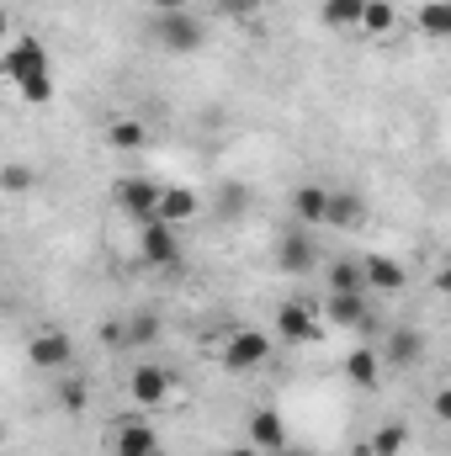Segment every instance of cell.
Returning a JSON list of instances; mask_svg holds the SVG:
<instances>
[{
    "label": "cell",
    "instance_id": "6da1fadb",
    "mask_svg": "<svg viewBox=\"0 0 451 456\" xmlns=\"http://www.w3.org/2000/svg\"><path fill=\"white\" fill-rule=\"evenodd\" d=\"M0 69H5V80L21 91V102H32V107H48V102H53V59H48V48H43L37 37H21V43L0 59Z\"/></svg>",
    "mask_w": 451,
    "mask_h": 456
},
{
    "label": "cell",
    "instance_id": "7a4b0ae2",
    "mask_svg": "<svg viewBox=\"0 0 451 456\" xmlns=\"http://www.w3.org/2000/svg\"><path fill=\"white\" fill-rule=\"evenodd\" d=\"M149 37H154V48H165L170 59H181V53H197L208 43V27L192 11H160L149 21Z\"/></svg>",
    "mask_w": 451,
    "mask_h": 456
},
{
    "label": "cell",
    "instance_id": "3957f363",
    "mask_svg": "<svg viewBox=\"0 0 451 456\" xmlns=\"http://www.w3.org/2000/svg\"><path fill=\"white\" fill-rule=\"evenodd\" d=\"M324 330H330V324H324L319 308L303 303V297H292V303L276 308V335H282V345H319Z\"/></svg>",
    "mask_w": 451,
    "mask_h": 456
},
{
    "label": "cell",
    "instance_id": "277c9868",
    "mask_svg": "<svg viewBox=\"0 0 451 456\" xmlns=\"http://www.w3.org/2000/svg\"><path fill=\"white\" fill-rule=\"evenodd\" d=\"M276 271H287V276H308V271H319V239H314V228H282V239H276Z\"/></svg>",
    "mask_w": 451,
    "mask_h": 456
},
{
    "label": "cell",
    "instance_id": "5b68a950",
    "mask_svg": "<svg viewBox=\"0 0 451 456\" xmlns=\"http://www.w3.org/2000/svg\"><path fill=\"white\" fill-rule=\"evenodd\" d=\"M271 350H276V340L266 330H234L224 340V366L228 371H260L271 361Z\"/></svg>",
    "mask_w": 451,
    "mask_h": 456
},
{
    "label": "cell",
    "instance_id": "8992f818",
    "mask_svg": "<svg viewBox=\"0 0 451 456\" xmlns=\"http://www.w3.org/2000/svg\"><path fill=\"white\" fill-rule=\"evenodd\" d=\"M112 202L122 208V218L149 224L154 218V202H160V181L154 175H122V181H112Z\"/></svg>",
    "mask_w": 451,
    "mask_h": 456
},
{
    "label": "cell",
    "instance_id": "52a82bcc",
    "mask_svg": "<svg viewBox=\"0 0 451 456\" xmlns=\"http://www.w3.org/2000/svg\"><path fill=\"white\" fill-rule=\"evenodd\" d=\"M138 255H144L154 271H176V265H181V233L149 218V224H138Z\"/></svg>",
    "mask_w": 451,
    "mask_h": 456
},
{
    "label": "cell",
    "instance_id": "ba28073f",
    "mask_svg": "<svg viewBox=\"0 0 451 456\" xmlns=\"http://www.w3.org/2000/svg\"><path fill=\"white\" fill-rule=\"evenodd\" d=\"M202 213V197L192 186H176V181H160V202H154V224L165 228H186Z\"/></svg>",
    "mask_w": 451,
    "mask_h": 456
},
{
    "label": "cell",
    "instance_id": "9c48e42d",
    "mask_svg": "<svg viewBox=\"0 0 451 456\" xmlns=\"http://www.w3.org/2000/svg\"><path fill=\"white\" fill-rule=\"evenodd\" d=\"M170 371L165 366H154V361H138L133 366V377H127V398L138 403V409H160V403H170Z\"/></svg>",
    "mask_w": 451,
    "mask_h": 456
},
{
    "label": "cell",
    "instance_id": "30bf717a",
    "mask_svg": "<svg viewBox=\"0 0 451 456\" xmlns=\"http://www.w3.org/2000/svg\"><path fill=\"white\" fill-rule=\"evenodd\" d=\"M319 319L335 324V330H366L372 324V303H366V292H330Z\"/></svg>",
    "mask_w": 451,
    "mask_h": 456
},
{
    "label": "cell",
    "instance_id": "8fae6325",
    "mask_svg": "<svg viewBox=\"0 0 451 456\" xmlns=\"http://www.w3.org/2000/svg\"><path fill=\"white\" fill-rule=\"evenodd\" d=\"M70 355H75V345H70L64 330H37L27 340V366H37V371H64Z\"/></svg>",
    "mask_w": 451,
    "mask_h": 456
},
{
    "label": "cell",
    "instance_id": "7c38bea8",
    "mask_svg": "<svg viewBox=\"0 0 451 456\" xmlns=\"http://www.w3.org/2000/svg\"><path fill=\"white\" fill-rule=\"evenodd\" d=\"M244 446H255L260 456L282 452V446H287V419H282V409H255L250 425H244Z\"/></svg>",
    "mask_w": 451,
    "mask_h": 456
},
{
    "label": "cell",
    "instance_id": "4fadbf2b",
    "mask_svg": "<svg viewBox=\"0 0 451 456\" xmlns=\"http://www.w3.org/2000/svg\"><path fill=\"white\" fill-rule=\"evenodd\" d=\"M361 281H366V292H404L409 287V265L393 260V255H366L361 260Z\"/></svg>",
    "mask_w": 451,
    "mask_h": 456
},
{
    "label": "cell",
    "instance_id": "5bb4252c",
    "mask_svg": "<svg viewBox=\"0 0 451 456\" xmlns=\"http://www.w3.org/2000/svg\"><path fill=\"white\" fill-rule=\"evenodd\" d=\"M377 361H388V366H420L425 361V330H409V324H398L388 345L377 350Z\"/></svg>",
    "mask_w": 451,
    "mask_h": 456
},
{
    "label": "cell",
    "instance_id": "9a60e30c",
    "mask_svg": "<svg viewBox=\"0 0 451 456\" xmlns=\"http://www.w3.org/2000/svg\"><path fill=\"white\" fill-rule=\"evenodd\" d=\"M361 224H366V202L356 191H345V186H330V197H324V228H361Z\"/></svg>",
    "mask_w": 451,
    "mask_h": 456
},
{
    "label": "cell",
    "instance_id": "2e32d148",
    "mask_svg": "<svg viewBox=\"0 0 451 456\" xmlns=\"http://www.w3.org/2000/svg\"><path fill=\"white\" fill-rule=\"evenodd\" d=\"M160 446V436H154V425L149 419H122L112 425V456H144Z\"/></svg>",
    "mask_w": 451,
    "mask_h": 456
},
{
    "label": "cell",
    "instance_id": "e0dca14e",
    "mask_svg": "<svg viewBox=\"0 0 451 456\" xmlns=\"http://www.w3.org/2000/svg\"><path fill=\"white\" fill-rule=\"evenodd\" d=\"M324 197H330V186H319V181H308V186L292 191V213H298L303 228H324Z\"/></svg>",
    "mask_w": 451,
    "mask_h": 456
},
{
    "label": "cell",
    "instance_id": "ac0fdd59",
    "mask_svg": "<svg viewBox=\"0 0 451 456\" xmlns=\"http://www.w3.org/2000/svg\"><path fill=\"white\" fill-rule=\"evenodd\" d=\"M107 143L122 149V154H138V149H149L154 138H149V127H144L138 117H112V122H107Z\"/></svg>",
    "mask_w": 451,
    "mask_h": 456
},
{
    "label": "cell",
    "instance_id": "d6986e66",
    "mask_svg": "<svg viewBox=\"0 0 451 456\" xmlns=\"http://www.w3.org/2000/svg\"><path fill=\"white\" fill-rule=\"evenodd\" d=\"M356 32H366V37H393V32H398V5H393V0H366Z\"/></svg>",
    "mask_w": 451,
    "mask_h": 456
},
{
    "label": "cell",
    "instance_id": "ffe728a7",
    "mask_svg": "<svg viewBox=\"0 0 451 456\" xmlns=\"http://www.w3.org/2000/svg\"><path fill=\"white\" fill-rule=\"evenodd\" d=\"M160 335H165V324H160V314H149V308L127 314V324H122V340H127V350H149Z\"/></svg>",
    "mask_w": 451,
    "mask_h": 456
},
{
    "label": "cell",
    "instance_id": "44dd1931",
    "mask_svg": "<svg viewBox=\"0 0 451 456\" xmlns=\"http://www.w3.org/2000/svg\"><path fill=\"white\" fill-rule=\"evenodd\" d=\"M404 446H409V425L404 419H388V425H377L366 436V456H404Z\"/></svg>",
    "mask_w": 451,
    "mask_h": 456
},
{
    "label": "cell",
    "instance_id": "7402d4cb",
    "mask_svg": "<svg viewBox=\"0 0 451 456\" xmlns=\"http://www.w3.org/2000/svg\"><path fill=\"white\" fill-rule=\"evenodd\" d=\"M361 5L366 0H319V21L330 32H356L361 27Z\"/></svg>",
    "mask_w": 451,
    "mask_h": 456
},
{
    "label": "cell",
    "instance_id": "603a6c76",
    "mask_svg": "<svg viewBox=\"0 0 451 456\" xmlns=\"http://www.w3.org/2000/svg\"><path fill=\"white\" fill-rule=\"evenodd\" d=\"M345 377L356 382V387H377V377H382V361H377V350H350L345 355Z\"/></svg>",
    "mask_w": 451,
    "mask_h": 456
},
{
    "label": "cell",
    "instance_id": "cb8c5ba5",
    "mask_svg": "<svg viewBox=\"0 0 451 456\" xmlns=\"http://www.w3.org/2000/svg\"><path fill=\"white\" fill-rule=\"evenodd\" d=\"M414 27H420L425 37H451V5L447 0H425V5L414 11Z\"/></svg>",
    "mask_w": 451,
    "mask_h": 456
},
{
    "label": "cell",
    "instance_id": "d4e9b609",
    "mask_svg": "<svg viewBox=\"0 0 451 456\" xmlns=\"http://www.w3.org/2000/svg\"><path fill=\"white\" fill-rule=\"evenodd\" d=\"M32 186H37V170H32V165H21V159L0 165V191H5V197H27Z\"/></svg>",
    "mask_w": 451,
    "mask_h": 456
},
{
    "label": "cell",
    "instance_id": "484cf974",
    "mask_svg": "<svg viewBox=\"0 0 451 456\" xmlns=\"http://www.w3.org/2000/svg\"><path fill=\"white\" fill-rule=\"evenodd\" d=\"M324 276H330V292H366V281H361V260H335Z\"/></svg>",
    "mask_w": 451,
    "mask_h": 456
},
{
    "label": "cell",
    "instance_id": "4316f807",
    "mask_svg": "<svg viewBox=\"0 0 451 456\" xmlns=\"http://www.w3.org/2000/svg\"><path fill=\"white\" fill-rule=\"evenodd\" d=\"M86 403H91V387H86V377H70V382L59 387V409H64V414H80Z\"/></svg>",
    "mask_w": 451,
    "mask_h": 456
},
{
    "label": "cell",
    "instance_id": "83f0119b",
    "mask_svg": "<svg viewBox=\"0 0 451 456\" xmlns=\"http://www.w3.org/2000/svg\"><path fill=\"white\" fill-rule=\"evenodd\" d=\"M244 208H250V191H244V186H224V191H218V213H224V218H239Z\"/></svg>",
    "mask_w": 451,
    "mask_h": 456
},
{
    "label": "cell",
    "instance_id": "f1b7e54d",
    "mask_svg": "<svg viewBox=\"0 0 451 456\" xmlns=\"http://www.w3.org/2000/svg\"><path fill=\"white\" fill-rule=\"evenodd\" d=\"M266 0H213V11L218 16H228V21H244V16H255Z\"/></svg>",
    "mask_w": 451,
    "mask_h": 456
},
{
    "label": "cell",
    "instance_id": "f546056e",
    "mask_svg": "<svg viewBox=\"0 0 451 456\" xmlns=\"http://www.w3.org/2000/svg\"><path fill=\"white\" fill-rule=\"evenodd\" d=\"M102 340L112 345V350H127V340H122V324H107V330H102Z\"/></svg>",
    "mask_w": 451,
    "mask_h": 456
},
{
    "label": "cell",
    "instance_id": "4dcf8cb0",
    "mask_svg": "<svg viewBox=\"0 0 451 456\" xmlns=\"http://www.w3.org/2000/svg\"><path fill=\"white\" fill-rule=\"evenodd\" d=\"M186 5H192V0H149L154 16H160V11H186Z\"/></svg>",
    "mask_w": 451,
    "mask_h": 456
},
{
    "label": "cell",
    "instance_id": "1f68e13d",
    "mask_svg": "<svg viewBox=\"0 0 451 456\" xmlns=\"http://www.w3.org/2000/svg\"><path fill=\"white\" fill-rule=\"evenodd\" d=\"M224 456H260V452H255V446H228Z\"/></svg>",
    "mask_w": 451,
    "mask_h": 456
},
{
    "label": "cell",
    "instance_id": "d6a6232c",
    "mask_svg": "<svg viewBox=\"0 0 451 456\" xmlns=\"http://www.w3.org/2000/svg\"><path fill=\"white\" fill-rule=\"evenodd\" d=\"M271 456H308V452H292V446H282V452H271Z\"/></svg>",
    "mask_w": 451,
    "mask_h": 456
},
{
    "label": "cell",
    "instance_id": "836d02e7",
    "mask_svg": "<svg viewBox=\"0 0 451 456\" xmlns=\"http://www.w3.org/2000/svg\"><path fill=\"white\" fill-rule=\"evenodd\" d=\"M0 37H5V5H0Z\"/></svg>",
    "mask_w": 451,
    "mask_h": 456
},
{
    "label": "cell",
    "instance_id": "e575fe53",
    "mask_svg": "<svg viewBox=\"0 0 451 456\" xmlns=\"http://www.w3.org/2000/svg\"><path fill=\"white\" fill-rule=\"evenodd\" d=\"M144 456H165V446H154V452H144Z\"/></svg>",
    "mask_w": 451,
    "mask_h": 456
},
{
    "label": "cell",
    "instance_id": "d590c367",
    "mask_svg": "<svg viewBox=\"0 0 451 456\" xmlns=\"http://www.w3.org/2000/svg\"><path fill=\"white\" fill-rule=\"evenodd\" d=\"M0 446H5V425H0Z\"/></svg>",
    "mask_w": 451,
    "mask_h": 456
}]
</instances>
